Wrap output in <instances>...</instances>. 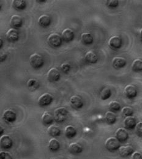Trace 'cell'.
<instances>
[{
  "instance_id": "8d00e7d4",
  "label": "cell",
  "mask_w": 142,
  "mask_h": 159,
  "mask_svg": "<svg viewBox=\"0 0 142 159\" xmlns=\"http://www.w3.org/2000/svg\"><path fill=\"white\" fill-rule=\"evenodd\" d=\"M0 159H12L10 153L6 151L0 152Z\"/></svg>"
},
{
  "instance_id": "e575fe53",
  "label": "cell",
  "mask_w": 142,
  "mask_h": 159,
  "mask_svg": "<svg viewBox=\"0 0 142 159\" xmlns=\"http://www.w3.org/2000/svg\"><path fill=\"white\" fill-rule=\"evenodd\" d=\"M135 133L136 134L139 136L142 137V122H139L137 123V124L135 125Z\"/></svg>"
},
{
  "instance_id": "83f0119b",
  "label": "cell",
  "mask_w": 142,
  "mask_h": 159,
  "mask_svg": "<svg viewBox=\"0 0 142 159\" xmlns=\"http://www.w3.org/2000/svg\"><path fill=\"white\" fill-rule=\"evenodd\" d=\"M105 120L108 124L112 125L115 123L117 120V117L113 112L107 111L105 115Z\"/></svg>"
},
{
  "instance_id": "e0dca14e",
  "label": "cell",
  "mask_w": 142,
  "mask_h": 159,
  "mask_svg": "<svg viewBox=\"0 0 142 159\" xmlns=\"http://www.w3.org/2000/svg\"><path fill=\"white\" fill-rule=\"evenodd\" d=\"M126 64V60L122 57H115L112 60V66L115 69H121Z\"/></svg>"
},
{
  "instance_id": "836d02e7",
  "label": "cell",
  "mask_w": 142,
  "mask_h": 159,
  "mask_svg": "<svg viewBox=\"0 0 142 159\" xmlns=\"http://www.w3.org/2000/svg\"><path fill=\"white\" fill-rule=\"evenodd\" d=\"M106 2L107 6L110 8H115L118 7L119 4V1L118 0H107Z\"/></svg>"
},
{
  "instance_id": "60d3db41",
  "label": "cell",
  "mask_w": 142,
  "mask_h": 159,
  "mask_svg": "<svg viewBox=\"0 0 142 159\" xmlns=\"http://www.w3.org/2000/svg\"><path fill=\"white\" fill-rule=\"evenodd\" d=\"M2 45H3V40L2 39V38L0 37V48H1Z\"/></svg>"
},
{
  "instance_id": "ee69618b",
  "label": "cell",
  "mask_w": 142,
  "mask_h": 159,
  "mask_svg": "<svg viewBox=\"0 0 142 159\" xmlns=\"http://www.w3.org/2000/svg\"><path fill=\"white\" fill-rule=\"evenodd\" d=\"M55 159V158H52V159Z\"/></svg>"
},
{
  "instance_id": "f546056e",
  "label": "cell",
  "mask_w": 142,
  "mask_h": 159,
  "mask_svg": "<svg viewBox=\"0 0 142 159\" xmlns=\"http://www.w3.org/2000/svg\"><path fill=\"white\" fill-rule=\"evenodd\" d=\"M112 95V92L110 89L107 87H103L101 91L100 97L102 100L108 99Z\"/></svg>"
},
{
  "instance_id": "cb8c5ba5",
  "label": "cell",
  "mask_w": 142,
  "mask_h": 159,
  "mask_svg": "<svg viewBox=\"0 0 142 159\" xmlns=\"http://www.w3.org/2000/svg\"><path fill=\"white\" fill-rule=\"evenodd\" d=\"M81 40L85 45H90L93 42V37L89 33H84L81 34Z\"/></svg>"
},
{
  "instance_id": "7bdbcfd3",
  "label": "cell",
  "mask_w": 142,
  "mask_h": 159,
  "mask_svg": "<svg viewBox=\"0 0 142 159\" xmlns=\"http://www.w3.org/2000/svg\"><path fill=\"white\" fill-rule=\"evenodd\" d=\"M38 2H45L46 1H37Z\"/></svg>"
},
{
  "instance_id": "8fae6325",
  "label": "cell",
  "mask_w": 142,
  "mask_h": 159,
  "mask_svg": "<svg viewBox=\"0 0 142 159\" xmlns=\"http://www.w3.org/2000/svg\"><path fill=\"white\" fill-rule=\"evenodd\" d=\"M124 93L127 98L133 99L136 97L137 94V90L135 86L132 84H128L125 87Z\"/></svg>"
},
{
  "instance_id": "603a6c76",
  "label": "cell",
  "mask_w": 142,
  "mask_h": 159,
  "mask_svg": "<svg viewBox=\"0 0 142 159\" xmlns=\"http://www.w3.org/2000/svg\"><path fill=\"white\" fill-rule=\"evenodd\" d=\"M47 132L50 136L56 137L60 136L61 134V130L58 127L54 125H52L48 127Z\"/></svg>"
},
{
  "instance_id": "3957f363",
  "label": "cell",
  "mask_w": 142,
  "mask_h": 159,
  "mask_svg": "<svg viewBox=\"0 0 142 159\" xmlns=\"http://www.w3.org/2000/svg\"><path fill=\"white\" fill-rule=\"evenodd\" d=\"M105 146L109 151H117L120 147V142L115 137H110L105 141Z\"/></svg>"
},
{
  "instance_id": "ffe728a7",
  "label": "cell",
  "mask_w": 142,
  "mask_h": 159,
  "mask_svg": "<svg viewBox=\"0 0 142 159\" xmlns=\"http://www.w3.org/2000/svg\"><path fill=\"white\" fill-rule=\"evenodd\" d=\"M85 60L87 62L89 63V64H94V63H96L98 60V56L97 55L92 52V51H89L86 54H85Z\"/></svg>"
},
{
  "instance_id": "d590c367",
  "label": "cell",
  "mask_w": 142,
  "mask_h": 159,
  "mask_svg": "<svg viewBox=\"0 0 142 159\" xmlns=\"http://www.w3.org/2000/svg\"><path fill=\"white\" fill-rule=\"evenodd\" d=\"M60 69L64 73H67L71 69V65L67 62L63 63L60 66Z\"/></svg>"
},
{
  "instance_id": "1f68e13d",
  "label": "cell",
  "mask_w": 142,
  "mask_h": 159,
  "mask_svg": "<svg viewBox=\"0 0 142 159\" xmlns=\"http://www.w3.org/2000/svg\"><path fill=\"white\" fill-rule=\"evenodd\" d=\"M132 69L135 72H140L142 70V60L136 59L132 64Z\"/></svg>"
},
{
  "instance_id": "9c48e42d",
  "label": "cell",
  "mask_w": 142,
  "mask_h": 159,
  "mask_svg": "<svg viewBox=\"0 0 142 159\" xmlns=\"http://www.w3.org/2000/svg\"><path fill=\"white\" fill-rule=\"evenodd\" d=\"M108 45L109 47L113 49L117 50L120 48L121 47L122 39L121 38L117 36H112L108 40Z\"/></svg>"
},
{
  "instance_id": "d6986e66",
  "label": "cell",
  "mask_w": 142,
  "mask_h": 159,
  "mask_svg": "<svg viewBox=\"0 0 142 159\" xmlns=\"http://www.w3.org/2000/svg\"><path fill=\"white\" fill-rule=\"evenodd\" d=\"M69 151L73 154H78L81 153L83 148L81 145L77 143H72L69 146Z\"/></svg>"
},
{
  "instance_id": "44dd1931",
  "label": "cell",
  "mask_w": 142,
  "mask_h": 159,
  "mask_svg": "<svg viewBox=\"0 0 142 159\" xmlns=\"http://www.w3.org/2000/svg\"><path fill=\"white\" fill-rule=\"evenodd\" d=\"M38 23L42 27L47 28L50 25L51 19L48 16L44 14V15H42L39 18Z\"/></svg>"
},
{
  "instance_id": "52a82bcc",
  "label": "cell",
  "mask_w": 142,
  "mask_h": 159,
  "mask_svg": "<svg viewBox=\"0 0 142 159\" xmlns=\"http://www.w3.org/2000/svg\"><path fill=\"white\" fill-rule=\"evenodd\" d=\"M60 74L56 68L50 69L47 75V79L50 82H56L60 79Z\"/></svg>"
},
{
  "instance_id": "5b68a950",
  "label": "cell",
  "mask_w": 142,
  "mask_h": 159,
  "mask_svg": "<svg viewBox=\"0 0 142 159\" xmlns=\"http://www.w3.org/2000/svg\"><path fill=\"white\" fill-rule=\"evenodd\" d=\"M13 144L12 139L7 135H3L0 138V147L4 149H10Z\"/></svg>"
},
{
  "instance_id": "74e56055",
  "label": "cell",
  "mask_w": 142,
  "mask_h": 159,
  "mask_svg": "<svg viewBox=\"0 0 142 159\" xmlns=\"http://www.w3.org/2000/svg\"><path fill=\"white\" fill-rule=\"evenodd\" d=\"M131 159H142V153L139 151L134 152L131 154Z\"/></svg>"
},
{
  "instance_id": "4316f807",
  "label": "cell",
  "mask_w": 142,
  "mask_h": 159,
  "mask_svg": "<svg viewBox=\"0 0 142 159\" xmlns=\"http://www.w3.org/2000/svg\"><path fill=\"white\" fill-rule=\"evenodd\" d=\"M12 5L17 10H23L25 9L26 4L24 0H13L12 1Z\"/></svg>"
},
{
  "instance_id": "4fadbf2b",
  "label": "cell",
  "mask_w": 142,
  "mask_h": 159,
  "mask_svg": "<svg viewBox=\"0 0 142 159\" xmlns=\"http://www.w3.org/2000/svg\"><path fill=\"white\" fill-rule=\"evenodd\" d=\"M70 104L72 108L74 109H79L81 108L83 105V100L79 96L75 95L71 98L70 99Z\"/></svg>"
},
{
  "instance_id": "d6a6232c",
  "label": "cell",
  "mask_w": 142,
  "mask_h": 159,
  "mask_svg": "<svg viewBox=\"0 0 142 159\" xmlns=\"http://www.w3.org/2000/svg\"><path fill=\"white\" fill-rule=\"evenodd\" d=\"M122 115L126 117L131 116L134 113V110L129 107H124L121 110Z\"/></svg>"
},
{
  "instance_id": "b9f144b4",
  "label": "cell",
  "mask_w": 142,
  "mask_h": 159,
  "mask_svg": "<svg viewBox=\"0 0 142 159\" xmlns=\"http://www.w3.org/2000/svg\"><path fill=\"white\" fill-rule=\"evenodd\" d=\"M1 7H2V4H1V2L0 1V10L1 9Z\"/></svg>"
},
{
  "instance_id": "7c38bea8",
  "label": "cell",
  "mask_w": 142,
  "mask_h": 159,
  "mask_svg": "<svg viewBox=\"0 0 142 159\" xmlns=\"http://www.w3.org/2000/svg\"><path fill=\"white\" fill-rule=\"evenodd\" d=\"M2 118L6 122L11 123L14 122L16 120L17 115H16V113L13 110L8 109V110H6L4 111L2 114Z\"/></svg>"
},
{
  "instance_id": "9a60e30c",
  "label": "cell",
  "mask_w": 142,
  "mask_h": 159,
  "mask_svg": "<svg viewBox=\"0 0 142 159\" xmlns=\"http://www.w3.org/2000/svg\"><path fill=\"white\" fill-rule=\"evenodd\" d=\"M23 24V20L20 16L14 15L10 19V25L12 28L17 29L21 28Z\"/></svg>"
},
{
  "instance_id": "ab89813d",
  "label": "cell",
  "mask_w": 142,
  "mask_h": 159,
  "mask_svg": "<svg viewBox=\"0 0 142 159\" xmlns=\"http://www.w3.org/2000/svg\"><path fill=\"white\" fill-rule=\"evenodd\" d=\"M4 133V129L3 127L0 125V136Z\"/></svg>"
},
{
  "instance_id": "5bb4252c",
  "label": "cell",
  "mask_w": 142,
  "mask_h": 159,
  "mask_svg": "<svg viewBox=\"0 0 142 159\" xmlns=\"http://www.w3.org/2000/svg\"><path fill=\"white\" fill-rule=\"evenodd\" d=\"M119 153L122 157H127L134 152V148L130 145L122 146L119 148Z\"/></svg>"
},
{
  "instance_id": "6da1fadb",
  "label": "cell",
  "mask_w": 142,
  "mask_h": 159,
  "mask_svg": "<svg viewBox=\"0 0 142 159\" xmlns=\"http://www.w3.org/2000/svg\"><path fill=\"white\" fill-rule=\"evenodd\" d=\"M68 111L65 107H59L54 111L53 119L57 122L61 123L66 119Z\"/></svg>"
},
{
  "instance_id": "8992f818",
  "label": "cell",
  "mask_w": 142,
  "mask_h": 159,
  "mask_svg": "<svg viewBox=\"0 0 142 159\" xmlns=\"http://www.w3.org/2000/svg\"><path fill=\"white\" fill-rule=\"evenodd\" d=\"M53 102V97L49 93H44L38 99V103L41 107L48 106Z\"/></svg>"
},
{
  "instance_id": "2e32d148",
  "label": "cell",
  "mask_w": 142,
  "mask_h": 159,
  "mask_svg": "<svg viewBox=\"0 0 142 159\" xmlns=\"http://www.w3.org/2000/svg\"><path fill=\"white\" fill-rule=\"evenodd\" d=\"M61 38L64 40L65 42H69L72 41L74 38V31L69 28H66L62 32Z\"/></svg>"
},
{
  "instance_id": "7a4b0ae2",
  "label": "cell",
  "mask_w": 142,
  "mask_h": 159,
  "mask_svg": "<svg viewBox=\"0 0 142 159\" xmlns=\"http://www.w3.org/2000/svg\"><path fill=\"white\" fill-rule=\"evenodd\" d=\"M30 63L33 68L38 69L43 66L44 61L41 55L38 53H33L30 57Z\"/></svg>"
},
{
  "instance_id": "ac0fdd59",
  "label": "cell",
  "mask_w": 142,
  "mask_h": 159,
  "mask_svg": "<svg viewBox=\"0 0 142 159\" xmlns=\"http://www.w3.org/2000/svg\"><path fill=\"white\" fill-rule=\"evenodd\" d=\"M124 124L126 129L128 130L134 129L136 125V120L132 116L126 117L124 120Z\"/></svg>"
},
{
  "instance_id": "7402d4cb",
  "label": "cell",
  "mask_w": 142,
  "mask_h": 159,
  "mask_svg": "<svg viewBox=\"0 0 142 159\" xmlns=\"http://www.w3.org/2000/svg\"><path fill=\"white\" fill-rule=\"evenodd\" d=\"M64 134L68 139H72L77 134V130L76 128L72 125H67L64 129Z\"/></svg>"
},
{
  "instance_id": "f1b7e54d",
  "label": "cell",
  "mask_w": 142,
  "mask_h": 159,
  "mask_svg": "<svg viewBox=\"0 0 142 159\" xmlns=\"http://www.w3.org/2000/svg\"><path fill=\"white\" fill-rule=\"evenodd\" d=\"M27 86L30 90L34 91L39 88V83L37 80L31 79L28 80V81H27Z\"/></svg>"
},
{
  "instance_id": "4dcf8cb0",
  "label": "cell",
  "mask_w": 142,
  "mask_h": 159,
  "mask_svg": "<svg viewBox=\"0 0 142 159\" xmlns=\"http://www.w3.org/2000/svg\"><path fill=\"white\" fill-rule=\"evenodd\" d=\"M108 109L112 112L118 111L121 109V105L117 101H112L108 103Z\"/></svg>"
},
{
  "instance_id": "277c9868",
  "label": "cell",
  "mask_w": 142,
  "mask_h": 159,
  "mask_svg": "<svg viewBox=\"0 0 142 159\" xmlns=\"http://www.w3.org/2000/svg\"><path fill=\"white\" fill-rule=\"evenodd\" d=\"M47 42L51 47H59L62 44V38L58 33H52L48 36Z\"/></svg>"
},
{
  "instance_id": "484cf974",
  "label": "cell",
  "mask_w": 142,
  "mask_h": 159,
  "mask_svg": "<svg viewBox=\"0 0 142 159\" xmlns=\"http://www.w3.org/2000/svg\"><path fill=\"white\" fill-rule=\"evenodd\" d=\"M42 123L44 125H50L53 122V116L48 112H45L41 118Z\"/></svg>"
},
{
  "instance_id": "d4e9b609",
  "label": "cell",
  "mask_w": 142,
  "mask_h": 159,
  "mask_svg": "<svg viewBox=\"0 0 142 159\" xmlns=\"http://www.w3.org/2000/svg\"><path fill=\"white\" fill-rule=\"evenodd\" d=\"M48 147L49 148V149L51 151H58L60 148V142L55 139H50L49 142H48Z\"/></svg>"
},
{
  "instance_id": "f35d334b",
  "label": "cell",
  "mask_w": 142,
  "mask_h": 159,
  "mask_svg": "<svg viewBox=\"0 0 142 159\" xmlns=\"http://www.w3.org/2000/svg\"><path fill=\"white\" fill-rule=\"evenodd\" d=\"M7 58V54L3 51H0V62H3Z\"/></svg>"
},
{
  "instance_id": "ba28073f",
  "label": "cell",
  "mask_w": 142,
  "mask_h": 159,
  "mask_svg": "<svg viewBox=\"0 0 142 159\" xmlns=\"http://www.w3.org/2000/svg\"><path fill=\"white\" fill-rule=\"evenodd\" d=\"M6 37L9 42H15L19 39V34L17 29L11 28L7 31Z\"/></svg>"
},
{
  "instance_id": "30bf717a",
  "label": "cell",
  "mask_w": 142,
  "mask_h": 159,
  "mask_svg": "<svg viewBox=\"0 0 142 159\" xmlns=\"http://www.w3.org/2000/svg\"><path fill=\"white\" fill-rule=\"evenodd\" d=\"M116 139H118L120 142H125L129 139V134L127 131L124 128H119L117 130L115 133Z\"/></svg>"
}]
</instances>
